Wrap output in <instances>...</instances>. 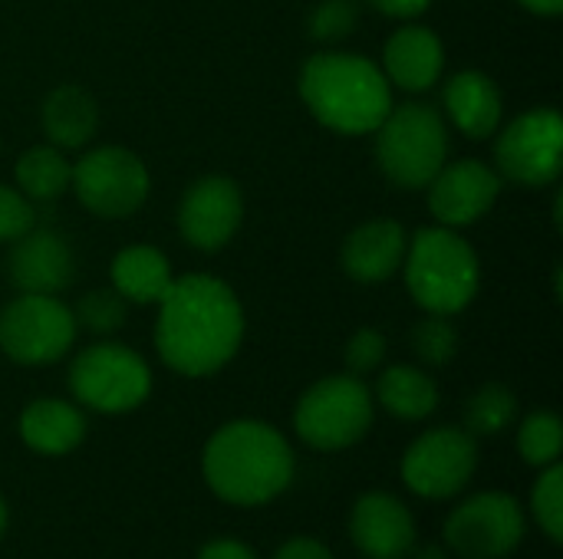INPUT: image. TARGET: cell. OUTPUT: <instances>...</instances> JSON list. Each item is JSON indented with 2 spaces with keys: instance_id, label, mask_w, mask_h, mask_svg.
I'll return each instance as SVG.
<instances>
[{
  "instance_id": "cell-1",
  "label": "cell",
  "mask_w": 563,
  "mask_h": 559,
  "mask_svg": "<svg viewBox=\"0 0 563 559\" xmlns=\"http://www.w3.org/2000/svg\"><path fill=\"white\" fill-rule=\"evenodd\" d=\"M158 306L155 346L168 369L198 379L234 359L244 339V310L224 280L188 273L172 280Z\"/></svg>"
},
{
  "instance_id": "cell-2",
  "label": "cell",
  "mask_w": 563,
  "mask_h": 559,
  "mask_svg": "<svg viewBox=\"0 0 563 559\" xmlns=\"http://www.w3.org/2000/svg\"><path fill=\"white\" fill-rule=\"evenodd\" d=\"M205 478L228 504H267L294 478V451L264 422H231L205 448Z\"/></svg>"
},
{
  "instance_id": "cell-3",
  "label": "cell",
  "mask_w": 563,
  "mask_h": 559,
  "mask_svg": "<svg viewBox=\"0 0 563 559\" xmlns=\"http://www.w3.org/2000/svg\"><path fill=\"white\" fill-rule=\"evenodd\" d=\"M300 99L313 119L343 135H369L393 109L389 79L360 53H317L300 69Z\"/></svg>"
},
{
  "instance_id": "cell-4",
  "label": "cell",
  "mask_w": 563,
  "mask_h": 559,
  "mask_svg": "<svg viewBox=\"0 0 563 559\" xmlns=\"http://www.w3.org/2000/svg\"><path fill=\"white\" fill-rule=\"evenodd\" d=\"M482 283V267L468 241L449 227H426L406 247V287L435 316L462 313Z\"/></svg>"
},
{
  "instance_id": "cell-5",
  "label": "cell",
  "mask_w": 563,
  "mask_h": 559,
  "mask_svg": "<svg viewBox=\"0 0 563 559\" xmlns=\"http://www.w3.org/2000/svg\"><path fill=\"white\" fill-rule=\"evenodd\" d=\"M376 132V161L396 188H429V181L449 161L445 122L426 102H406L399 109H389Z\"/></svg>"
},
{
  "instance_id": "cell-6",
  "label": "cell",
  "mask_w": 563,
  "mask_h": 559,
  "mask_svg": "<svg viewBox=\"0 0 563 559\" xmlns=\"http://www.w3.org/2000/svg\"><path fill=\"white\" fill-rule=\"evenodd\" d=\"M373 425V395L360 376H330L317 382L294 412L297 435L320 451L356 445Z\"/></svg>"
},
{
  "instance_id": "cell-7",
  "label": "cell",
  "mask_w": 563,
  "mask_h": 559,
  "mask_svg": "<svg viewBox=\"0 0 563 559\" xmlns=\"http://www.w3.org/2000/svg\"><path fill=\"white\" fill-rule=\"evenodd\" d=\"M73 395L106 415L139 409L152 392V372L139 353L119 343H99L82 349L69 366Z\"/></svg>"
},
{
  "instance_id": "cell-8",
  "label": "cell",
  "mask_w": 563,
  "mask_h": 559,
  "mask_svg": "<svg viewBox=\"0 0 563 559\" xmlns=\"http://www.w3.org/2000/svg\"><path fill=\"white\" fill-rule=\"evenodd\" d=\"M73 310L56 297L20 293L0 310V349L20 366H49L76 339Z\"/></svg>"
},
{
  "instance_id": "cell-9",
  "label": "cell",
  "mask_w": 563,
  "mask_h": 559,
  "mask_svg": "<svg viewBox=\"0 0 563 559\" xmlns=\"http://www.w3.org/2000/svg\"><path fill=\"white\" fill-rule=\"evenodd\" d=\"M69 188L79 204L99 217H129L148 198V168L142 158L119 145H102L73 165Z\"/></svg>"
},
{
  "instance_id": "cell-10",
  "label": "cell",
  "mask_w": 563,
  "mask_h": 559,
  "mask_svg": "<svg viewBox=\"0 0 563 559\" xmlns=\"http://www.w3.org/2000/svg\"><path fill=\"white\" fill-rule=\"evenodd\" d=\"M563 158V119L558 109L541 105L518 115L511 125L501 128L495 142V165L498 175L525 185L544 188L554 185L561 175Z\"/></svg>"
},
{
  "instance_id": "cell-11",
  "label": "cell",
  "mask_w": 563,
  "mask_h": 559,
  "mask_svg": "<svg viewBox=\"0 0 563 559\" xmlns=\"http://www.w3.org/2000/svg\"><path fill=\"white\" fill-rule=\"evenodd\" d=\"M478 465V445L468 432L435 428L426 432L402 458V481L419 497H452L459 494Z\"/></svg>"
},
{
  "instance_id": "cell-12",
  "label": "cell",
  "mask_w": 563,
  "mask_h": 559,
  "mask_svg": "<svg viewBox=\"0 0 563 559\" xmlns=\"http://www.w3.org/2000/svg\"><path fill=\"white\" fill-rule=\"evenodd\" d=\"M449 547L465 559H501L525 540V514L508 494H478L445 524Z\"/></svg>"
},
{
  "instance_id": "cell-13",
  "label": "cell",
  "mask_w": 563,
  "mask_h": 559,
  "mask_svg": "<svg viewBox=\"0 0 563 559\" xmlns=\"http://www.w3.org/2000/svg\"><path fill=\"white\" fill-rule=\"evenodd\" d=\"M244 221V198L241 188L224 175H208L188 185L178 204V231L181 237L205 254L228 247Z\"/></svg>"
},
{
  "instance_id": "cell-14",
  "label": "cell",
  "mask_w": 563,
  "mask_h": 559,
  "mask_svg": "<svg viewBox=\"0 0 563 559\" xmlns=\"http://www.w3.org/2000/svg\"><path fill=\"white\" fill-rule=\"evenodd\" d=\"M501 194V175L478 158L442 165L429 181V211L445 227H468L485 217Z\"/></svg>"
},
{
  "instance_id": "cell-15",
  "label": "cell",
  "mask_w": 563,
  "mask_h": 559,
  "mask_svg": "<svg viewBox=\"0 0 563 559\" xmlns=\"http://www.w3.org/2000/svg\"><path fill=\"white\" fill-rule=\"evenodd\" d=\"M73 273H76L73 247L66 244L63 234L49 227H30L23 237L13 241L7 254V280L20 293L56 297L73 283Z\"/></svg>"
},
{
  "instance_id": "cell-16",
  "label": "cell",
  "mask_w": 563,
  "mask_h": 559,
  "mask_svg": "<svg viewBox=\"0 0 563 559\" xmlns=\"http://www.w3.org/2000/svg\"><path fill=\"white\" fill-rule=\"evenodd\" d=\"M353 544L369 559H402L416 544V524L402 501L393 494H366L350 517Z\"/></svg>"
},
{
  "instance_id": "cell-17",
  "label": "cell",
  "mask_w": 563,
  "mask_h": 559,
  "mask_svg": "<svg viewBox=\"0 0 563 559\" xmlns=\"http://www.w3.org/2000/svg\"><path fill=\"white\" fill-rule=\"evenodd\" d=\"M406 227L399 221L379 217V221H366L360 224L346 241H343V270L346 277L360 280V283H379L389 280L402 260H406Z\"/></svg>"
},
{
  "instance_id": "cell-18",
  "label": "cell",
  "mask_w": 563,
  "mask_h": 559,
  "mask_svg": "<svg viewBox=\"0 0 563 559\" xmlns=\"http://www.w3.org/2000/svg\"><path fill=\"white\" fill-rule=\"evenodd\" d=\"M383 66H386L383 76L389 82L409 92H426L439 82L442 66H445L442 40L429 26H402L389 36Z\"/></svg>"
},
{
  "instance_id": "cell-19",
  "label": "cell",
  "mask_w": 563,
  "mask_h": 559,
  "mask_svg": "<svg viewBox=\"0 0 563 559\" xmlns=\"http://www.w3.org/2000/svg\"><path fill=\"white\" fill-rule=\"evenodd\" d=\"M445 109H449V119L459 125V132L468 138L495 135L501 125V112H505L495 79L478 69L455 72L445 82Z\"/></svg>"
},
{
  "instance_id": "cell-20",
  "label": "cell",
  "mask_w": 563,
  "mask_h": 559,
  "mask_svg": "<svg viewBox=\"0 0 563 559\" xmlns=\"http://www.w3.org/2000/svg\"><path fill=\"white\" fill-rule=\"evenodd\" d=\"M20 435L40 455H66L86 438V418L69 402L40 399V402L23 409Z\"/></svg>"
},
{
  "instance_id": "cell-21",
  "label": "cell",
  "mask_w": 563,
  "mask_h": 559,
  "mask_svg": "<svg viewBox=\"0 0 563 559\" xmlns=\"http://www.w3.org/2000/svg\"><path fill=\"white\" fill-rule=\"evenodd\" d=\"M43 132L56 148H82L99 125L96 99L82 86H56L43 102Z\"/></svg>"
},
{
  "instance_id": "cell-22",
  "label": "cell",
  "mask_w": 563,
  "mask_h": 559,
  "mask_svg": "<svg viewBox=\"0 0 563 559\" xmlns=\"http://www.w3.org/2000/svg\"><path fill=\"white\" fill-rule=\"evenodd\" d=\"M112 283L132 303H158L172 287L168 257L148 244L125 247L112 260Z\"/></svg>"
},
{
  "instance_id": "cell-23",
  "label": "cell",
  "mask_w": 563,
  "mask_h": 559,
  "mask_svg": "<svg viewBox=\"0 0 563 559\" xmlns=\"http://www.w3.org/2000/svg\"><path fill=\"white\" fill-rule=\"evenodd\" d=\"M379 402L386 412H393L396 418L406 422H419L429 418L439 409V389L432 382V376H426L416 366H393L379 376Z\"/></svg>"
},
{
  "instance_id": "cell-24",
  "label": "cell",
  "mask_w": 563,
  "mask_h": 559,
  "mask_svg": "<svg viewBox=\"0 0 563 559\" xmlns=\"http://www.w3.org/2000/svg\"><path fill=\"white\" fill-rule=\"evenodd\" d=\"M73 165L63 158L56 145L26 148L16 158V185L30 201H56L69 188Z\"/></svg>"
},
{
  "instance_id": "cell-25",
  "label": "cell",
  "mask_w": 563,
  "mask_h": 559,
  "mask_svg": "<svg viewBox=\"0 0 563 559\" xmlns=\"http://www.w3.org/2000/svg\"><path fill=\"white\" fill-rule=\"evenodd\" d=\"M515 415H518V399L505 385H485L465 405L468 435H498L515 422Z\"/></svg>"
},
{
  "instance_id": "cell-26",
  "label": "cell",
  "mask_w": 563,
  "mask_h": 559,
  "mask_svg": "<svg viewBox=\"0 0 563 559\" xmlns=\"http://www.w3.org/2000/svg\"><path fill=\"white\" fill-rule=\"evenodd\" d=\"M518 448L521 458L534 468L554 465L561 458L563 448V425L554 412H534L525 418L521 432H518Z\"/></svg>"
},
{
  "instance_id": "cell-27",
  "label": "cell",
  "mask_w": 563,
  "mask_h": 559,
  "mask_svg": "<svg viewBox=\"0 0 563 559\" xmlns=\"http://www.w3.org/2000/svg\"><path fill=\"white\" fill-rule=\"evenodd\" d=\"M125 316H129V300L119 290H92V293L79 297V303L73 310L76 326L99 333V336L122 329Z\"/></svg>"
},
{
  "instance_id": "cell-28",
  "label": "cell",
  "mask_w": 563,
  "mask_h": 559,
  "mask_svg": "<svg viewBox=\"0 0 563 559\" xmlns=\"http://www.w3.org/2000/svg\"><path fill=\"white\" fill-rule=\"evenodd\" d=\"M412 349L426 366H445L459 353V333L445 316L429 313V320H422L412 333Z\"/></svg>"
},
{
  "instance_id": "cell-29",
  "label": "cell",
  "mask_w": 563,
  "mask_h": 559,
  "mask_svg": "<svg viewBox=\"0 0 563 559\" xmlns=\"http://www.w3.org/2000/svg\"><path fill=\"white\" fill-rule=\"evenodd\" d=\"M531 504H534V517H538V524L544 527V534H548L554 544H561L563 540V468L561 465H551V468L541 474V481L534 484V497H531Z\"/></svg>"
},
{
  "instance_id": "cell-30",
  "label": "cell",
  "mask_w": 563,
  "mask_h": 559,
  "mask_svg": "<svg viewBox=\"0 0 563 559\" xmlns=\"http://www.w3.org/2000/svg\"><path fill=\"white\" fill-rule=\"evenodd\" d=\"M360 20V7L356 0H320L307 20V30L313 40L320 43H333V40H343L350 36V30L356 26Z\"/></svg>"
},
{
  "instance_id": "cell-31",
  "label": "cell",
  "mask_w": 563,
  "mask_h": 559,
  "mask_svg": "<svg viewBox=\"0 0 563 559\" xmlns=\"http://www.w3.org/2000/svg\"><path fill=\"white\" fill-rule=\"evenodd\" d=\"M30 227H36L33 201L23 191H16V188L0 185V244H13Z\"/></svg>"
},
{
  "instance_id": "cell-32",
  "label": "cell",
  "mask_w": 563,
  "mask_h": 559,
  "mask_svg": "<svg viewBox=\"0 0 563 559\" xmlns=\"http://www.w3.org/2000/svg\"><path fill=\"white\" fill-rule=\"evenodd\" d=\"M386 359V336L379 329H360L346 343V369L350 376H366Z\"/></svg>"
},
{
  "instance_id": "cell-33",
  "label": "cell",
  "mask_w": 563,
  "mask_h": 559,
  "mask_svg": "<svg viewBox=\"0 0 563 559\" xmlns=\"http://www.w3.org/2000/svg\"><path fill=\"white\" fill-rule=\"evenodd\" d=\"M274 559H333V554L320 544V540H310V537H297L290 544H284Z\"/></svg>"
},
{
  "instance_id": "cell-34",
  "label": "cell",
  "mask_w": 563,
  "mask_h": 559,
  "mask_svg": "<svg viewBox=\"0 0 563 559\" xmlns=\"http://www.w3.org/2000/svg\"><path fill=\"white\" fill-rule=\"evenodd\" d=\"M369 7H376L379 13L386 16H396V20H409V16H419L429 10L432 0H366Z\"/></svg>"
},
{
  "instance_id": "cell-35",
  "label": "cell",
  "mask_w": 563,
  "mask_h": 559,
  "mask_svg": "<svg viewBox=\"0 0 563 559\" xmlns=\"http://www.w3.org/2000/svg\"><path fill=\"white\" fill-rule=\"evenodd\" d=\"M198 559H257L244 544L238 540H211L205 544V550L198 554Z\"/></svg>"
},
{
  "instance_id": "cell-36",
  "label": "cell",
  "mask_w": 563,
  "mask_h": 559,
  "mask_svg": "<svg viewBox=\"0 0 563 559\" xmlns=\"http://www.w3.org/2000/svg\"><path fill=\"white\" fill-rule=\"evenodd\" d=\"M525 10L538 13V16H558L563 10V0H518Z\"/></svg>"
},
{
  "instance_id": "cell-37",
  "label": "cell",
  "mask_w": 563,
  "mask_h": 559,
  "mask_svg": "<svg viewBox=\"0 0 563 559\" xmlns=\"http://www.w3.org/2000/svg\"><path fill=\"white\" fill-rule=\"evenodd\" d=\"M419 559H445V557H442V550H439V547H426V550L419 554Z\"/></svg>"
},
{
  "instance_id": "cell-38",
  "label": "cell",
  "mask_w": 563,
  "mask_h": 559,
  "mask_svg": "<svg viewBox=\"0 0 563 559\" xmlns=\"http://www.w3.org/2000/svg\"><path fill=\"white\" fill-rule=\"evenodd\" d=\"M7 530V504L0 501V534Z\"/></svg>"
}]
</instances>
